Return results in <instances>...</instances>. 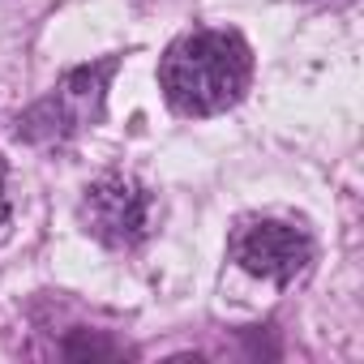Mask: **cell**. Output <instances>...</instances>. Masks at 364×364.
<instances>
[{
  "instance_id": "4",
  "label": "cell",
  "mask_w": 364,
  "mask_h": 364,
  "mask_svg": "<svg viewBox=\"0 0 364 364\" xmlns=\"http://www.w3.org/2000/svg\"><path fill=\"white\" fill-rule=\"evenodd\" d=\"M232 257L240 262V270L270 279V283H291L309 270L313 262V240L304 228L283 223V219H257L245 223L232 236Z\"/></svg>"
},
{
  "instance_id": "1",
  "label": "cell",
  "mask_w": 364,
  "mask_h": 364,
  "mask_svg": "<svg viewBox=\"0 0 364 364\" xmlns=\"http://www.w3.org/2000/svg\"><path fill=\"white\" fill-rule=\"evenodd\" d=\"M249 73L253 56L236 31H193L167 48L159 86L180 116H215L245 95Z\"/></svg>"
},
{
  "instance_id": "3",
  "label": "cell",
  "mask_w": 364,
  "mask_h": 364,
  "mask_svg": "<svg viewBox=\"0 0 364 364\" xmlns=\"http://www.w3.org/2000/svg\"><path fill=\"white\" fill-rule=\"evenodd\" d=\"M77 215H82L86 232L99 245H107V249H133V245H141L150 236L154 202H150L141 180L112 171V176H99L95 185L86 189Z\"/></svg>"
},
{
  "instance_id": "2",
  "label": "cell",
  "mask_w": 364,
  "mask_h": 364,
  "mask_svg": "<svg viewBox=\"0 0 364 364\" xmlns=\"http://www.w3.org/2000/svg\"><path fill=\"white\" fill-rule=\"evenodd\" d=\"M112 69H116V56L65 73L60 86L48 99H39L31 112L18 116V137H26V141H65L77 129L95 124L103 116V90H107Z\"/></svg>"
},
{
  "instance_id": "6",
  "label": "cell",
  "mask_w": 364,
  "mask_h": 364,
  "mask_svg": "<svg viewBox=\"0 0 364 364\" xmlns=\"http://www.w3.org/2000/svg\"><path fill=\"white\" fill-rule=\"evenodd\" d=\"M5 219H9V198H5V180H0V228H5Z\"/></svg>"
},
{
  "instance_id": "5",
  "label": "cell",
  "mask_w": 364,
  "mask_h": 364,
  "mask_svg": "<svg viewBox=\"0 0 364 364\" xmlns=\"http://www.w3.org/2000/svg\"><path fill=\"white\" fill-rule=\"evenodd\" d=\"M65 355H73V360H82V355H120L112 343H103V338H95V334H73L69 343H65Z\"/></svg>"
},
{
  "instance_id": "7",
  "label": "cell",
  "mask_w": 364,
  "mask_h": 364,
  "mask_svg": "<svg viewBox=\"0 0 364 364\" xmlns=\"http://www.w3.org/2000/svg\"><path fill=\"white\" fill-rule=\"evenodd\" d=\"M313 5H330V9H338V5H351V0H313Z\"/></svg>"
}]
</instances>
